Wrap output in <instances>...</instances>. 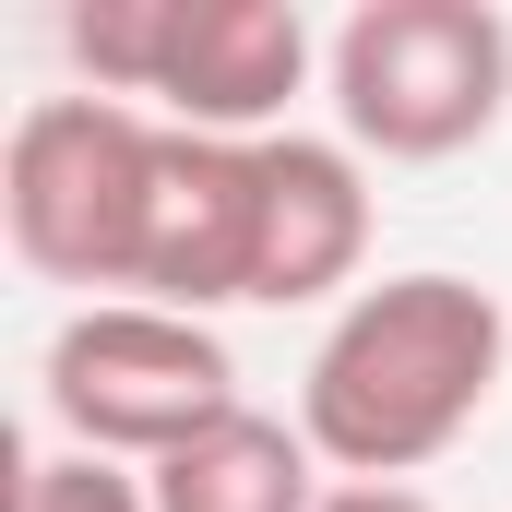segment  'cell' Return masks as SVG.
<instances>
[{
  "label": "cell",
  "mask_w": 512,
  "mask_h": 512,
  "mask_svg": "<svg viewBox=\"0 0 512 512\" xmlns=\"http://www.w3.org/2000/svg\"><path fill=\"white\" fill-rule=\"evenodd\" d=\"M12 512H155V501H143V477L108 465V453H36L12 477Z\"/></svg>",
  "instance_id": "obj_9"
},
{
  "label": "cell",
  "mask_w": 512,
  "mask_h": 512,
  "mask_svg": "<svg viewBox=\"0 0 512 512\" xmlns=\"http://www.w3.org/2000/svg\"><path fill=\"white\" fill-rule=\"evenodd\" d=\"M167 120L120 96H36L0 143V227L12 262L84 298H131L143 274V203H155Z\"/></svg>",
  "instance_id": "obj_3"
},
{
  "label": "cell",
  "mask_w": 512,
  "mask_h": 512,
  "mask_svg": "<svg viewBox=\"0 0 512 512\" xmlns=\"http://www.w3.org/2000/svg\"><path fill=\"white\" fill-rule=\"evenodd\" d=\"M358 262H370V167H358V143L274 131L262 143V274H251V310H310V298L358 286Z\"/></svg>",
  "instance_id": "obj_7"
},
{
  "label": "cell",
  "mask_w": 512,
  "mask_h": 512,
  "mask_svg": "<svg viewBox=\"0 0 512 512\" xmlns=\"http://www.w3.org/2000/svg\"><path fill=\"white\" fill-rule=\"evenodd\" d=\"M60 48L84 96L155 108L167 131H215V143H274L286 96L322 72L298 0H72Z\"/></svg>",
  "instance_id": "obj_2"
},
{
  "label": "cell",
  "mask_w": 512,
  "mask_h": 512,
  "mask_svg": "<svg viewBox=\"0 0 512 512\" xmlns=\"http://www.w3.org/2000/svg\"><path fill=\"white\" fill-rule=\"evenodd\" d=\"M251 274H262V143L167 131L155 203H143V274H131V298L215 322L227 298H251Z\"/></svg>",
  "instance_id": "obj_6"
},
{
  "label": "cell",
  "mask_w": 512,
  "mask_h": 512,
  "mask_svg": "<svg viewBox=\"0 0 512 512\" xmlns=\"http://www.w3.org/2000/svg\"><path fill=\"white\" fill-rule=\"evenodd\" d=\"M322 512H429L417 489H322Z\"/></svg>",
  "instance_id": "obj_10"
},
{
  "label": "cell",
  "mask_w": 512,
  "mask_h": 512,
  "mask_svg": "<svg viewBox=\"0 0 512 512\" xmlns=\"http://www.w3.org/2000/svg\"><path fill=\"white\" fill-rule=\"evenodd\" d=\"M334 143L382 167H441L512 108V24L489 0H358L322 48Z\"/></svg>",
  "instance_id": "obj_4"
},
{
  "label": "cell",
  "mask_w": 512,
  "mask_h": 512,
  "mask_svg": "<svg viewBox=\"0 0 512 512\" xmlns=\"http://www.w3.org/2000/svg\"><path fill=\"white\" fill-rule=\"evenodd\" d=\"M155 512H322V453L298 441V417H215L203 441H179L167 465H143Z\"/></svg>",
  "instance_id": "obj_8"
},
{
  "label": "cell",
  "mask_w": 512,
  "mask_h": 512,
  "mask_svg": "<svg viewBox=\"0 0 512 512\" xmlns=\"http://www.w3.org/2000/svg\"><path fill=\"white\" fill-rule=\"evenodd\" d=\"M501 370H512V322L477 274H382L322 322V346L298 370V441L346 489H405L489 417Z\"/></svg>",
  "instance_id": "obj_1"
},
{
  "label": "cell",
  "mask_w": 512,
  "mask_h": 512,
  "mask_svg": "<svg viewBox=\"0 0 512 512\" xmlns=\"http://www.w3.org/2000/svg\"><path fill=\"white\" fill-rule=\"evenodd\" d=\"M36 393H48V417H60L72 453H108L131 477L251 405L227 334L191 322V310H155V298H84V310L48 334Z\"/></svg>",
  "instance_id": "obj_5"
}]
</instances>
